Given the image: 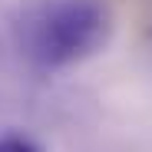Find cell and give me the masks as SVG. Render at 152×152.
<instances>
[{
  "mask_svg": "<svg viewBox=\"0 0 152 152\" xmlns=\"http://www.w3.org/2000/svg\"><path fill=\"white\" fill-rule=\"evenodd\" d=\"M109 33L113 10L106 0H30L17 17V46L40 69L93 56Z\"/></svg>",
  "mask_w": 152,
  "mask_h": 152,
  "instance_id": "obj_1",
  "label": "cell"
},
{
  "mask_svg": "<svg viewBox=\"0 0 152 152\" xmlns=\"http://www.w3.org/2000/svg\"><path fill=\"white\" fill-rule=\"evenodd\" d=\"M0 152H43V149L23 132H7L0 136Z\"/></svg>",
  "mask_w": 152,
  "mask_h": 152,
  "instance_id": "obj_2",
  "label": "cell"
}]
</instances>
